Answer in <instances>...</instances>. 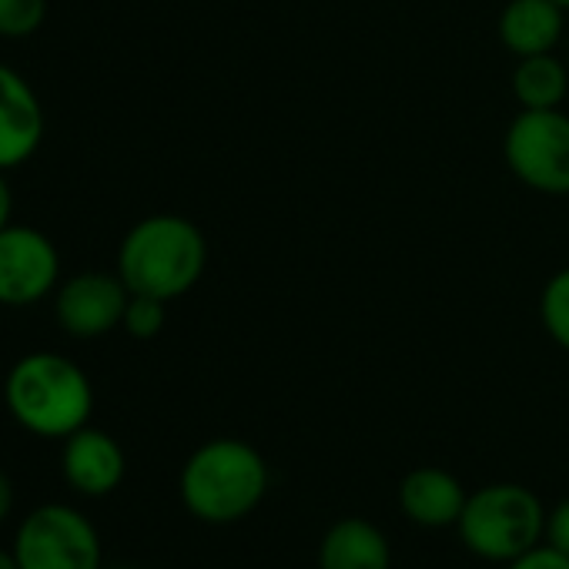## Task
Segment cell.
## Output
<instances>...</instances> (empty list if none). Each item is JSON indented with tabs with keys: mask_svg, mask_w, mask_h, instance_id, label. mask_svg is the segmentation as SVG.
Listing matches in <instances>:
<instances>
[{
	"mask_svg": "<svg viewBox=\"0 0 569 569\" xmlns=\"http://www.w3.org/2000/svg\"><path fill=\"white\" fill-rule=\"evenodd\" d=\"M0 569H21L14 559V549H0Z\"/></svg>",
	"mask_w": 569,
	"mask_h": 569,
	"instance_id": "obj_22",
	"label": "cell"
},
{
	"mask_svg": "<svg viewBox=\"0 0 569 569\" xmlns=\"http://www.w3.org/2000/svg\"><path fill=\"white\" fill-rule=\"evenodd\" d=\"M456 526L476 559L512 562L542 542L546 509L532 489L516 482H492L469 492Z\"/></svg>",
	"mask_w": 569,
	"mask_h": 569,
	"instance_id": "obj_4",
	"label": "cell"
},
{
	"mask_svg": "<svg viewBox=\"0 0 569 569\" xmlns=\"http://www.w3.org/2000/svg\"><path fill=\"white\" fill-rule=\"evenodd\" d=\"M128 299L131 292L118 271H81L58 289L54 319L74 339H101L121 329Z\"/></svg>",
	"mask_w": 569,
	"mask_h": 569,
	"instance_id": "obj_8",
	"label": "cell"
},
{
	"mask_svg": "<svg viewBox=\"0 0 569 569\" xmlns=\"http://www.w3.org/2000/svg\"><path fill=\"white\" fill-rule=\"evenodd\" d=\"M4 406L11 419L41 439H68L84 429L94 412L91 379L78 362L58 352H31L18 359L4 379Z\"/></svg>",
	"mask_w": 569,
	"mask_h": 569,
	"instance_id": "obj_2",
	"label": "cell"
},
{
	"mask_svg": "<svg viewBox=\"0 0 569 569\" xmlns=\"http://www.w3.org/2000/svg\"><path fill=\"white\" fill-rule=\"evenodd\" d=\"M466 499L469 492L462 489V482L439 469V466H422V469H412L402 486H399V506L402 512L422 526V529H446V526H456L462 509H466Z\"/></svg>",
	"mask_w": 569,
	"mask_h": 569,
	"instance_id": "obj_11",
	"label": "cell"
},
{
	"mask_svg": "<svg viewBox=\"0 0 569 569\" xmlns=\"http://www.w3.org/2000/svg\"><path fill=\"white\" fill-rule=\"evenodd\" d=\"M101 569H134V566H101Z\"/></svg>",
	"mask_w": 569,
	"mask_h": 569,
	"instance_id": "obj_24",
	"label": "cell"
},
{
	"mask_svg": "<svg viewBox=\"0 0 569 569\" xmlns=\"http://www.w3.org/2000/svg\"><path fill=\"white\" fill-rule=\"evenodd\" d=\"M124 472H128V459L111 432L84 426L64 439L61 476L74 492L91 499L111 496L124 482Z\"/></svg>",
	"mask_w": 569,
	"mask_h": 569,
	"instance_id": "obj_9",
	"label": "cell"
},
{
	"mask_svg": "<svg viewBox=\"0 0 569 569\" xmlns=\"http://www.w3.org/2000/svg\"><path fill=\"white\" fill-rule=\"evenodd\" d=\"M168 302L161 299H151V296H131L128 299V309H124V319H121V329L131 336V339H154L161 329H164V319H168Z\"/></svg>",
	"mask_w": 569,
	"mask_h": 569,
	"instance_id": "obj_17",
	"label": "cell"
},
{
	"mask_svg": "<svg viewBox=\"0 0 569 569\" xmlns=\"http://www.w3.org/2000/svg\"><path fill=\"white\" fill-rule=\"evenodd\" d=\"M204 234L194 221L181 214L141 218L118 248V274L128 284V292L161 302L191 292L204 274Z\"/></svg>",
	"mask_w": 569,
	"mask_h": 569,
	"instance_id": "obj_1",
	"label": "cell"
},
{
	"mask_svg": "<svg viewBox=\"0 0 569 569\" xmlns=\"http://www.w3.org/2000/svg\"><path fill=\"white\" fill-rule=\"evenodd\" d=\"M562 14L556 0H509L499 14V41L516 58L552 54L562 38Z\"/></svg>",
	"mask_w": 569,
	"mask_h": 569,
	"instance_id": "obj_12",
	"label": "cell"
},
{
	"mask_svg": "<svg viewBox=\"0 0 569 569\" xmlns=\"http://www.w3.org/2000/svg\"><path fill=\"white\" fill-rule=\"evenodd\" d=\"M509 171L539 194H569V114L559 108L522 111L506 128Z\"/></svg>",
	"mask_w": 569,
	"mask_h": 569,
	"instance_id": "obj_6",
	"label": "cell"
},
{
	"mask_svg": "<svg viewBox=\"0 0 569 569\" xmlns=\"http://www.w3.org/2000/svg\"><path fill=\"white\" fill-rule=\"evenodd\" d=\"M546 546L559 549L569 556V499H559L549 512H546Z\"/></svg>",
	"mask_w": 569,
	"mask_h": 569,
	"instance_id": "obj_19",
	"label": "cell"
},
{
	"mask_svg": "<svg viewBox=\"0 0 569 569\" xmlns=\"http://www.w3.org/2000/svg\"><path fill=\"white\" fill-rule=\"evenodd\" d=\"M569 91L566 64L552 54H532L519 58L512 71V94L522 104V111H546L559 108Z\"/></svg>",
	"mask_w": 569,
	"mask_h": 569,
	"instance_id": "obj_14",
	"label": "cell"
},
{
	"mask_svg": "<svg viewBox=\"0 0 569 569\" xmlns=\"http://www.w3.org/2000/svg\"><path fill=\"white\" fill-rule=\"evenodd\" d=\"M11 509H14V482L4 469H0V522L11 516Z\"/></svg>",
	"mask_w": 569,
	"mask_h": 569,
	"instance_id": "obj_21",
	"label": "cell"
},
{
	"mask_svg": "<svg viewBox=\"0 0 569 569\" xmlns=\"http://www.w3.org/2000/svg\"><path fill=\"white\" fill-rule=\"evenodd\" d=\"M61 254L54 241L31 224H8L0 231V306H38L58 284Z\"/></svg>",
	"mask_w": 569,
	"mask_h": 569,
	"instance_id": "obj_7",
	"label": "cell"
},
{
	"mask_svg": "<svg viewBox=\"0 0 569 569\" xmlns=\"http://www.w3.org/2000/svg\"><path fill=\"white\" fill-rule=\"evenodd\" d=\"M392 566V549L386 532L362 519V516H346L329 532L322 536L319 546V569H389Z\"/></svg>",
	"mask_w": 569,
	"mask_h": 569,
	"instance_id": "obj_13",
	"label": "cell"
},
{
	"mask_svg": "<svg viewBox=\"0 0 569 569\" xmlns=\"http://www.w3.org/2000/svg\"><path fill=\"white\" fill-rule=\"evenodd\" d=\"M539 316H542L549 339L569 352V268L556 271L546 281L542 299H539Z\"/></svg>",
	"mask_w": 569,
	"mask_h": 569,
	"instance_id": "obj_15",
	"label": "cell"
},
{
	"mask_svg": "<svg viewBox=\"0 0 569 569\" xmlns=\"http://www.w3.org/2000/svg\"><path fill=\"white\" fill-rule=\"evenodd\" d=\"M556 4H559L562 11H569V0H556Z\"/></svg>",
	"mask_w": 569,
	"mask_h": 569,
	"instance_id": "obj_23",
	"label": "cell"
},
{
	"mask_svg": "<svg viewBox=\"0 0 569 569\" xmlns=\"http://www.w3.org/2000/svg\"><path fill=\"white\" fill-rule=\"evenodd\" d=\"M14 559L21 569H101V536L94 522L64 502L31 509L14 532Z\"/></svg>",
	"mask_w": 569,
	"mask_h": 569,
	"instance_id": "obj_5",
	"label": "cell"
},
{
	"mask_svg": "<svg viewBox=\"0 0 569 569\" xmlns=\"http://www.w3.org/2000/svg\"><path fill=\"white\" fill-rule=\"evenodd\" d=\"M44 141V108L34 88L8 64H0V171L21 168Z\"/></svg>",
	"mask_w": 569,
	"mask_h": 569,
	"instance_id": "obj_10",
	"label": "cell"
},
{
	"mask_svg": "<svg viewBox=\"0 0 569 569\" xmlns=\"http://www.w3.org/2000/svg\"><path fill=\"white\" fill-rule=\"evenodd\" d=\"M11 214H14V194L8 188V178L4 171H0V231H4L11 224Z\"/></svg>",
	"mask_w": 569,
	"mask_h": 569,
	"instance_id": "obj_20",
	"label": "cell"
},
{
	"mask_svg": "<svg viewBox=\"0 0 569 569\" xmlns=\"http://www.w3.org/2000/svg\"><path fill=\"white\" fill-rule=\"evenodd\" d=\"M268 462L244 439H211L198 446L178 476L184 509L201 522H238L268 492Z\"/></svg>",
	"mask_w": 569,
	"mask_h": 569,
	"instance_id": "obj_3",
	"label": "cell"
},
{
	"mask_svg": "<svg viewBox=\"0 0 569 569\" xmlns=\"http://www.w3.org/2000/svg\"><path fill=\"white\" fill-rule=\"evenodd\" d=\"M48 0H0V38L24 41L41 31Z\"/></svg>",
	"mask_w": 569,
	"mask_h": 569,
	"instance_id": "obj_16",
	"label": "cell"
},
{
	"mask_svg": "<svg viewBox=\"0 0 569 569\" xmlns=\"http://www.w3.org/2000/svg\"><path fill=\"white\" fill-rule=\"evenodd\" d=\"M506 569H569V556L546 546V542H539L536 549H529L519 559L506 562Z\"/></svg>",
	"mask_w": 569,
	"mask_h": 569,
	"instance_id": "obj_18",
	"label": "cell"
}]
</instances>
